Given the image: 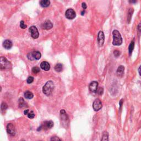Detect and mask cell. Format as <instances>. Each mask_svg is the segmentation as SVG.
Instances as JSON below:
<instances>
[{
  "instance_id": "obj_30",
  "label": "cell",
  "mask_w": 141,
  "mask_h": 141,
  "mask_svg": "<svg viewBox=\"0 0 141 141\" xmlns=\"http://www.w3.org/2000/svg\"><path fill=\"white\" fill-rule=\"evenodd\" d=\"M114 55L115 57H118L120 55V52L118 50H115L114 51Z\"/></svg>"
},
{
  "instance_id": "obj_19",
  "label": "cell",
  "mask_w": 141,
  "mask_h": 141,
  "mask_svg": "<svg viewBox=\"0 0 141 141\" xmlns=\"http://www.w3.org/2000/svg\"><path fill=\"white\" fill-rule=\"evenodd\" d=\"M134 47V41H132L128 46V52H129V55H131V53H132V51H133Z\"/></svg>"
},
{
  "instance_id": "obj_35",
  "label": "cell",
  "mask_w": 141,
  "mask_h": 141,
  "mask_svg": "<svg viewBox=\"0 0 141 141\" xmlns=\"http://www.w3.org/2000/svg\"><path fill=\"white\" fill-rule=\"evenodd\" d=\"M123 99H121V100H120V103H119V104H120V108L121 106H122V103H123Z\"/></svg>"
},
{
  "instance_id": "obj_16",
  "label": "cell",
  "mask_w": 141,
  "mask_h": 141,
  "mask_svg": "<svg viewBox=\"0 0 141 141\" xmlns=\"http://www.w3.org/2000/svg\"><path fill=\"white\" fill-rule=\"evenodd\" d=\"M134 12V10L133 8H130L128 10V13H127V22L128 23H130V22L131 21L132 17L133 15V13Z\"/></svg>"
},
{
  "instance_id": "obj_2",
  "label": "cell",
  "mask_w": 141,
  "mask_h": 141,
  "mask_svg": "<svg viewBox=\"0 0 141 141\" xmlns=\"http://www.w3.org/2000/svg\"><path fill=\"white\" fill-rule=\"evenodd\" d=\"M54 88L55 86L53 82L51 81H48L43 87V92L44 94H45L47 96H49L52 94L53 89H54Z\"/></svg>"
},
{
  "instance_id": "obj_9",
  "label": "cell",
  "mask_w": 141,
  "mask_h": 141,
  "mask_svg": "<svg viewBox=\"0 0 141 141\" xmlns=\"http://www.w3.org/2000/svg\"><path fill=\"white\" fill-rule=\"evenodd\" d=\"M65 16L66 18L68 19H73L76 17V13L75 11L72 8H69L66 11Z\"/></svg>"
},
{
  "instance_id": "obj_24",
  "label": "cell",
  "mask_w": 141,
  "mask_h": 141,
  "mask_svg": "<svg viewBox=\"0 0 141 141\" xmlns=\"http://www.w3.org/2000/svg\"><path fill=\"white\" fill-rule=\"evenodd\" d=\"M27 116H28V118H30V119H32V118H34L35 115L34 113V112L33 111H31L30 112H29V114H28Z\"/></svg>"
},
{
  "instance_id": "obj_17",
  "label": "cell",
  "mask_w": 141,
  "mask_h": 141,
  "mask_svg": "<svg viewBox=\"0 0 141 141\" xmlns=\"http://www.w3.org/2000/svg\"><path fill=\"white\" fill-rule=\"evenodd\" d=\"M50 4V2L49 0H42L40 1V5L41 7L44 8L49 7Z\"/></svg>"
},
{
  "instance_id": "obj_3",
  "label": "cell",
  "mask_w": 141,
  "mask_h": 141,
  "mask_svg": "<svg viewBox=\"0 0 141 141\" xmlns=\"http://www.w3.org/2000/svg\"><path fill=\"white\" fill-rule=\"evenodd\" d=\"M0 68L1 70L10 69L11 67V63L6 58L4 57H1L0 60Z\"/></svg>"
},
{
  "instance_id": "obj_15",
  "label": "cell",
  "mask_w": 141,
  "mask_h": 141,
  "mask_svg": "<svg viewBox=\"0 0 141 141\" xmlns=\"http://www.w3.org/2000/svg\"><path fill=\"white\" fill-rule=\"evenodd\" d=\"M124 70H125V67L122 65L118 67V68L117 69V71H116L117 75L118 76L122 77L123 75L124 74Z\"/></svg>"
},
{
  "instance_id": "obj_10",
  "label": "cell",
  "mask_w": 141,
  "mask_h": 141,
  "mask_svg": "<svg viewBox=\"0 0 141 141\" xmlns=\"http://www.w3.org/2000/svg\"><path fill=\"white\" fill-rule=\"evenodd\" d=\"M7 132L11 136H15L16 134V129L15 126L12 123H8L7 125Z\"/></svg>"
},
{
  "instance_id": "obj_11",
  "label": "cell",
  "mask_w": 141,
  "mask_h": 141,
  "mask_svg": "<svg viewBox=\"0 0 141 141\" xmlns=\"http://www.w3.org/2000/svg\"><path fill=\"white\" fill-rule=\"evenodd\" d=\"M89 91L92 93H95L97 92L98 89V83L97 81H93L90 83L89 86Z\"/></svg>"
},
{
  "instance_id": "obj_1",
  "label": "cell",
  "mask_w": 141,
  "mask_h": 141,
  "mask_svg": "<svg viewBox=\"0 0 141 141\" xmlns=\"http://www.w3.org/2000/svg\"><path fill=\"white\" fill-rule=\"evenodd\" d=\"M113 41L112 44L115 46H120L122 43V38L120 33L117 30H114L112 32Z\"/></svg>"
},
{
  "instance_id": "obj_6",
  "label": "cell",
  "mask_w": 141,
  "mask_h": 141,
  "mask_svg": "<svg viewBox=\"0 0 141 141\" xmlns=\"http://www.w3.org/2000/svg\"><path fill=\"white\" fill-rule=\"evenodd\" d=\"M103 104L99 99H96L93 104V108L95 111H98L102 108Z\"/></svg>"
},
{
  "instance_id": "obj_29",
  "label": "cell",
  "mask_w": 141,
  "mask_h": 141,
  "mask_svg": "<svg viewBox=\"0 0 141 141\" xmlns=\"http://www.w3.org/2000/svg\"><path fill=\"white\" fill-rule=\"evenodd\" d=\"M20 27L22 28V29H25V28H27V25H25L24 24V21H21V23H20Z\"/></svg>"
},
{
  "instance_id": "obj_25",
  "label": "cell",
  "mask_w": 141,
  "mask_h": 141,
  "mask_svg": "<svg viewBox=\"0 0 141 141\" xmlns=\"http://www.w3.org/2000/svg\"><path fill=\"white\" fill-rule=\"evenodd\" d=\"M40 71V69L38 67H34L32 68V72L34 73H35V74H36V73H39Z\"/></svg>"
},
{
  "instance_id": "obj_4",
  "label": "cell",
  "mask_w": 141,
  "mask_h": 141,
  "mask_svg": "<svg viewBox=\"0 0 141 141\" xmlns=\"http://www.w3.org/2000/svg\"><path fill=\"white\" fill-rule=\"evenodd\" d=\"M53 126V122L52 121H45L44 122L41 124L40 127H39L38 128V131H40L42 129H45V130H47L51 128Z\"/></svg>"
},
{
  "instance_id": "obj_8",
  "label": "cell",
  "mask_w": 141,
  "mask_h": 141,
  "mask_svg": "<svg viewBox=\"0 0 141 141\" xmlns=\"http://www.w3.org/2000/svg\"><path fill=\"white\" fill-rule=\"evenodd\" d=\"M29 32L31 33V36L34 39H37L39 37V33L38 30L35 26H32L29 28Z\"/></svg>"
},
{
  "instance_id": "obj_31",
  "label": "cell",
  "mask_w": 141,
  "mask_h": 141,
  "mask_svg": "<svg viewBox=\"0 0 141 141\" xmlns=\"http://www.w3.org/2000/svg\"><path fill=\"white\" fill-rule=\"evenodd\" d=\"M82 7L83 8L84 10H86V8H87V6L86 5V4L85 2H83L82 4Z\"/></svg>"
},
{
  "instance_id": "obj_37",
  "label": "cell",
  "mask_w": 141,
  "mask_h": 141,
  "mask_svg": "<svg viewBox=\"0 0 141 141\" xmlns=\"http://www.w3.org/2000/svg\"><path fill=\"white\" fill-rule=\"evenodd\" d=\"M129 2L130 3H136V2H137V1H129Z\"/></svg>"
},
{
  "instance_id": "obj_20",
  "label": "cell",
  "mask_w": 141,
  "mask_h": 141,
  "mask_svg": "<svg viewBox=\"0 0 141 141\" xmlns=\"http://www.w3.org/2000/svg\"><path fill=\"white\" fill-rule=\"evenodd\" d=\"M101 141H109V134L108 132L105 131L103 132Z\"/></svg>"
},
{
  "instance_id": "obj_22",
  "label": "cell",
  "mask_w": 141,
  "mask_h": 141,
  "mask_svg": "<svg viewBox=\"0 0 141 141\" xmlns=\"http://www.w3.org/2000/svg\"><path fill=\"white\" fill-rule=\"evenodd\" d=\"M8 108L7 104L6 103H2L1 106V110L2 113H4L6 110Z\"/></svg>"
},
{
  "instance_id": "obj_12",
  "label": "cell",
  "mask_w": 141,
  "mask_h": 141,
  "mask_svg": "<svg viewBox=\"0 0 141 141\" xmlns=\"http://www.w3.org/2000/svg\"><path fill=\"white\" fill-rule=\"evenodd\" d=\"M53 27V24L51 23V22L49 20H47L45 22L41 24V28L43 29L49 30L51 29Z\"/></svg>"
},
{
  "instance_id": "obj_13",
  "label": "cell",
  "mask_w": 141,
  "mask_h": 141,
  "mask_svg": "<svg viewBox=\"0 0 141 141\" xmlns=\"http://www.w3.org/2000/svg\"><path fill=\"white\" fill-rule=\"evenodd\" d=\"M40 67L44 70L47 71L50 69V64L46 61H43L40 64Z\"/></svg>"
},
{
  "instance_id": "obj_14",
  "label": "cell",
  "mask_w": 141,
  "mask_h": 141,
  "mask_svg": "<svg viewBox=\"0 0 141 141\" xmlns=\"http://www.w3.org/2000/svg\"><path fill=\"white\" fill-rule=\"evenodd\" d=\"M3 46L6 49H10L12 46V43L10 40H6L3 43Z\"/></svg>"
},
{
  "instance_id": "obj_33",
  "label": "cell",
  "mask_w": 141,
  "mask_h": 141,
  "mask_svg": "<svg viewBox=\"0 0 141 141\" xmlns=\"http://www.w3.org/2000/svg\"><path fill=\"white\" fill-rule=\"evenodd\" d=\"M137 29L138 30L139 32H141V23H140L137 27Z\"/></svg>"
},
{
  "instance_id": "obj_23",
  "label": "cell",
  "mask_w": 141,
  "mask_h": 141,
  "mask_svg": "<svg viewBox=\"0 0 141 141\" xmlns=\"http://www.w3.org/2000/svg\"><path fill=\"white\" fill-rule=\"evenodd\" d=\"M25 105H26V104H25V101L23 99V98H21L19 99V107H20L21 108H24Z\"/></svg>"
},
{
  "instance_id": "obj_34",
  "label": "cell",
  "mask_w": 141,
  "mask_h": 141,
  "mask_svg": "<svg viewBox=\"0 0 141 141\" xmlns=\"http://www.w3.org/2000/svg\"><path fill=\"white\" fill-rule=\"evenodd\" d=\"M138 73H139V75L141 76V65L139 66V68H138Z\"/></svg>"
},
{
  "instance_id": "obj_32",
  "label": "cell",
  "mask_w": 141,
  "mask_h": 141,
  "mask_svg": "<svg viewBox=\"0 0 141 141\" xmlns=\"http://www.w3.org/2000/svg\"><path fill=\"white\" fill-rule=\"evenodd\" d=\"M29 110H28V109H27V110H24V115H28V114H29Z\"/></svg>"
},
{
  "instance_id": "obj_26",
  "label": "cell",
  "mask_w": 141,
  "mask_h": 141,
  "mask_svg": "<svg viewBox=\"0 0 141 141\" xmlns=\"http://www.w3.org/2000/svg\"><path fill=\"white\" fill-rule=\"evenodd\" d=\"M97 93L99 94V95H101L103 94V93H104V89L103 88H101V87H100V88H99L97 90Z\"/></svg>"
},
{
  "instance_id": "obj_21",
  "label": "cell",
  "mask_w": 141,
  "mask_h": 141,
  "mask_svg": "<svg viewBox=\"0 0 141 141\" xmlns=\"http://www.w3.org/2000/svg\"><path fill=\"white\" fill-rule=\"evenodd\" d=\"M63 69V65L61 63H57L56 64L55 66V69L56 72H60Z\"/></svg>"
},
{
  "instance_id": "obj_38",
  "label": "cell",
  "mask_w": 141,
  "mask_h": 141,
  "mask_svg": "<svg viewBox=\"0 0 141 141\" xmlns=\"http://www.w3.org/2000/svg\"><path fill=\"white\" fill-rule=\"evenodd\" d=\"M19 141H25V140H24V139H22V140H19Z\"/></svg>"
},
{
  "instance_id": "obj_5",
  "label": "cell",
  "mask_w": 141,
  "mask_h": 141,
  "mask_svg": "<svg viewBox=\"0 0 141 141\" xmlns=\"http://www.w3.org/2000/svg\"><path fill=\"white\" fill-rule=\"evenodd\" d=\"M28 58L29 60L33 61L34 60H39L41 57V53L39 51H34L33 52H30L27 55Z\"/></svg>"
},
{
  "instance_id": "obj_18",
  "label": "cell",
  "mask_w": 141,
  "mask_h": 141,
  "mask_svg": "<svg viewBox=\"0 0 141 141\" xmlns=\"http://www.w3.org/2000/svg\"><path fill=\"white\" fill-rule=\"evenodd\" d=\"M24 97L28 99H31L33 98L34 95L31 92L27 91L24 93Z\"/></svg>"
},
{
  "instance_id": "obj_28",
  "label": "cell",
  "mask_w": 141,
  "mask_h": 141,
  "mask_svg": "<svg viewBox=\"0 0 141 141\" xmlns=\"http://www.w3.org/2000/svg\"><path fill=\"white\" fill-rule=\"evenodd\" d=\"M51 141H62V140L60 138L57 137V136H53L51 138Z\"/></svg>"
},
{
  "instance_id": "obj_7",
  "label": "cell",
  "mask_w": 141,
  "mask_h": 141,
  "mask_svg": "<svg viewBox=\"0 0 141 141\" xmlns=\"http://www.w3.org/2000/svg\"><path fill=\"white\" fill-rule=\"evenodd\" d=\"M104 41H105V36L102 31H100L98 34V43L99 46L101 47L103 46Z\"/></svg>"
},
{
  "instance_id": "obj_36",
  "label": "cell",
  "mask_w": 141,
  "mask_h": 141,
  "mask_svg": "<svg viewBox=\"0 0 141 141\" xmlns=\"http://www.w3.org/2000/svg\"><path fill=\"white\" fill-rule=\"evenodd\" d=\"M84 13H85V11H84V10L82 11V12H81V15L82 16H83L84 15Z\"/></svg>"
},
{
  "instance_id": "obj_27",
  "label": "cell",
  "mask_w": 141,
  "mask_h": 141,
  "mask_svg": "<svg viewBox=\"0 0 141 141\" xmlns=\"http://www.w3.org/2000/svg\"><path fill=\"white\" fill-rule=\"evenodd\" d=\"M33 81H34V78L32 77V76H29L27 80V82L28 84L32 83Z\"/></svg>"
}]
</instances>
